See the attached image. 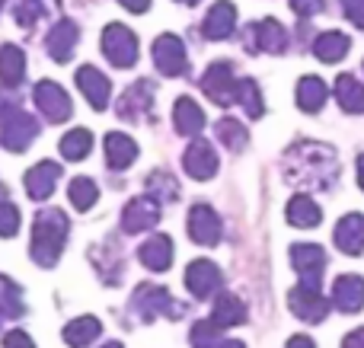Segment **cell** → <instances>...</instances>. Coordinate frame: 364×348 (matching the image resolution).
<instances>
[{
    "mask_svg": "<svg viewBox=\"0 0 364 348\" xmlns=\"http://www.w3.org/2000/svg\"><path fill=\"white\" fill-rule=\"evenodd\" d=\"M68 230L70 221L64 211L48 208V211H38L36 224H32V246L29 256L38 262L42 268H51L64 253V243H68Z\"/></svg>",
    "mask_w": 364,
    "mask_h": 348,
    "instance_id": "obj_1",
    "label": "cell"
},
{
    "mask_svg": "<svg viewBox=\"0 0 364 348\" xmlns=\"http://www.w3.org/2000/svg\"><path fill=\"white\" fill-rule=\"evenodd\" d=\"M102 55L115 64V67H132L138 61V36L122 23H109L102 29Z\"/></svg>",
    "mask_w": 364,
    "mask_h": 348,
    "instance_id": "obj_2",
    "label": "cell"
},
{
    "mask_svg": "<svg viewBox=\"0 0 364 348\" xmlns=\"http://www.w3.org/2000/svg\"><path fill=\"white\" fill-rule=\"evenodd\" d=\"M36 138H38V121H36V115L23 112V109H16L10 119L0 121V144L6 151L23 153Z\"/></svg>",
    "mask_w": 364,
    "mask_h": 348,
    "instance_id": "obj_3",
    "label": "cell"
},
{
    "mask_svg": "<svg viewBox=\"0 0 364 348\" xmlns=\"http://www.w3.org/2000/svg\"><path fill=\"white\" fill-rule=\"evenodd\" d=\"M32 99H36L38 112H42L48 121H55V125H58V121H68L70 112H74V106H70V96L64 93V89L58 87L55 80H38Z\"/></svg>",
    "mask_w": 364,
    "mask_h": 348,
    "instance_id": "obj_4",
    "label": "cell"
},
{
    "mask_svg": "<svg viewBox=\"0 0 364 348\" xmlns=\"http://www.w3.org/2000/svg\"><path fill=\"white\" fill-rule=\"evenodd\" d=\"M243 38H246V48L250 51H269V55H282L288 48V32L278 19H262L256 26H246L243 29Z\"/></svg>",
    "mask_w": 364,
    "mask_h": 348,
    "instance_id": "obj_5",
    "label": "cell"
},
{
    "mask_svg": "<svg viewBox=\"0 0 364 348\" xmlns=\"http://www.w3.org/2000/svg\"><path fill=\"white\" fill-rule=\"evenodd\" d=\"M80 42V29H77L74 19H58L48 29V38H45V51H48L51 61L68 64L74 58V48Z\"/></svg>",
    "mask_w": 364,
    "mask_h": 348,
    "instance_id": "obj_6",
    "label": "cell"
},
{
    "mask_svg": "<svg viewBox=\"0 0 364 348\" xmlns=\"http://www.w3.org/2000/svg\"><path fill=\"white\" fill-rule=\"evenodd\" d=\"M154 61L157 70L164 77H182L188 70V58H186V45L176 36H160L154 42Z\"/></svg>",
    "mask_w": 364,
    "mask_h": 348,
    "instance_id": "obj_7",
    "label": "cell"
},
{
    "mask_svg": "<svg viewBox=\"0 0 364 348\" xmlns=\"http://www.w3.org/2000/svg\"><path fill=\"white\" fill-rule=\"evenodd\" d=\"M291 259H294V268H297V275H301V285L320 291V275H323V266H326L323 249L310 246V243H301V246L291 249Z\"/></svg>",
    "mask_w": 364,
    "mask_h": 348,
    "instance_id": "obj_8",
    "label": "cell"
},
{
    "mask_svg": "<svg viewBox=\"0 0 364 348\" xmlns=\"http://www.w3.org/2000/svg\"><path fill=\"white\" fill-rule=\"evenodd\" d=\"M77 87H80V93L87 96V102L96 112H102L109 106V99H112V83H109V77L100 67H90L87 64V67L77 70Z\"/></svg>",
    "mask_w": 364,
    "mask_h": 348,
    "instance_id": "obj_9",
    "label": "cell"
},
{
    "mask_svg": "<svg viewBox=\"0 0 364 348\" xmlns=\"http://www.w3.org/2000/svg\"><path fill=\"white\" fill-rule=\"evenodd\" d=\"M201 87H205V93L211 96L218 106H230L233 96H237V80H233V67L227 61H218L208 67L205 80H201Z\"/></svg>",
    "mask_w": 364,
    "mask_h": 348,
    "instance_id": "obj_10",
    "label": "cell"
},
{
    "mask_svg": "<svg viewBox=\"0 0 364 348\" xmlns=\"http://www.w3.org/2000/svg\"><path fill=\"white\" fill-rule=\"evenodd\" d=\"M132 304L144 320H154V317H160V313H179L182 310L179 304H173V298L164 291V288H154V285H141Z\"/></svg>",
    "mask_w": 364,
    "mask_h": 348,
    "instance_id": "obj_11",
    "label": "cell"
},
{
    "mask_svg": "<svg viewBox=\"0 0 364 348\" xmlns=\"http://www.w3.org/2000/svg\"><path fill=\"white\" fill-rule=\"evenodd\" d=\"M154 106V83L151 80H138L125 89V96L119 99V119L138 121L144 112H151Z\"/></svg>",
    "mask_w": 364,
    "mask_h": 348,
    "instance_id": "obj_12",
    "label": "cell"
},
{
    "mask_svg": "<svg viewBox=\"0 0 364 348\" xmlns=\"http://www.w3.org/2000/svg\"><path fill=\"white\" fill-rule=\"evenodd\" d=\"M58 179H61V163L42 160V163H36L29 173H26V192H29V198L42 202V198H48L51 192H55Z\"/></svg>",
    "mask_w": 364,
    "mask_h": 348,
    "instance_id": "obj_13",
    "label": "cell"
},
{
    "mask_svg": "<svg viewBox=\"0 0 364 348\" xmlns=\"http://www.w3.org/2000/svg\"><path fill=\"white\" fill-rule=\"evenodd\" d=\"M160 221V208L154 198H134L128 202L125 214H122V227L125 234H141V230H151Z\"/></svg>",
    "mask_w": 364,
    "mask_h": 348,
    "instance_id": "obj_14",
    "label": "cell"
},
{
    "mask_svg": "<svg viewBox=\"0 0 364 348\" xmlns=\"http://www.w3.org/2000/svg\"><path fill=\"white\" fill-rule=\"evenodd\" d=\"M214 170H218V153H214V147L201 138L192 141L186 151V173L192 179H208V176H214Z\"/></svg>",
    "mask_w": 364,
    "mask_h": 348,
    "instance_id": "obj_15",
    "label": "cell"
},
{
    "mask_svg": "<svg viewBox=\"0 0 364 348\" xmlns=\"http://www.w3.org/2000/svg\"><path fill=\"white\" fill-rule=\"evenodd\" d=\"M188 234H192L195 243H205V246H214L220 236V221L214 217V211L208 205H198L188 214Z\"/></svg>",
    "mask_w": 364,
    "mask_h": 348,
    "instance_id": "obj_16",
    "label": "cell"
},
{
    "mask_svg": "<svg viewBox=\"0 0 364 348\" xmlns=\"http://www.w3.org/2000/svg\"><path fill=\"white\" fill-rule=\"evenodd\" d=\"M291 310H294L301 320H307V323H320V320L326 317L329 304L320 298V291L301 285L297 291H291Z\"/></svg>",
    "mask_w": 364,
    "mask_h": 348,
    "instance_id": "obj_17",
    "label": "cell"
},
{
    "mask_svg": "<svg viewBox=\"0 0 364 348\" xmlns=\"http://www.w3.org/2000/svg\"><path fill=\"white\" fill-rule=\"evenodd\" d=\"M186 285H188V291H192L195 298H208V294L220 285V272L214 268V262L198 259V262H192V266H188Z\"/></svg>",
    "mask_w": 364,
    "mask_h": 348,
    "instance_id": "obj_18",
    "label": "cell"
},
{
    "mask_svg": "<svg viewBox=\"0 0 364 348\" xmlns=\"http://www.w3.org/2000/svg\"><path fill=\"white\" fill-rule=\"evenodd\" d=\"M138 157V144L122 131H109L106 134V160L112 170H128Z\"/></svg>",
    "mask_w": 364,
    "mask_h": 348,
    "instance_id": "obj_19",
    "label": "cell"
},
{
    "mask_svg": "<svg viewBox=\"0 0 364 348\" xmlns=\"http://www.w3.org/2000/svg\"><path fill=\"white\" fill-rule=\"evenodd\" d=\"M233 26H237V10H233V4L220 0V4H214L211 13L205 16V36L214 38V42H220V38H227L233 32Z\"/></svg>",
    "mask_w": 364,
    "mask_h": 348,
    "instance_id": "obj_20",
    "label": "cell"
},
{
    "mask_svg": "<svg viewBox=\"0 0 364 348\" xmlns=\"http://www.w3.org/2000/svg\"><path fill=\"white\" fill-rule=\"evenodd\" d=\"M336 243H339L342 253L358 256L364 249V214H348L339 221L336 227Z\"/></svg>",
    "mask_w": 364,
    "mask_h": 348,
    "instance_id": "obj_21",
    "label": "cell"
},
{
    "mask_svg": "<svg viewBox=\"0 0 364 348\" xmlns=\"http://www.w3.org/2000/svg\"><path fill=\"white\" fill-rule=\"evenodd\" d=\"M173 121H176V131L186 134V138H195V134L205 128V112L198 109V102L182 96L176 99V109H173Z\"/></svg>",
    "mask_w": 364,
    "mask_h": 348,
    "instance_id": "obj_22",
    "label": "cell"
},
{
    "mask_svg": "<svg viewBox=\"0 0 364 348\" xmlns=\"http://www.w3.org/2000/svg\"><path fill=\"white\" fill-rule=\"evenodd\" d=\"M26 77V55L19 45H4L0 48V83L4 87H19Z\"/></svg>",
    "mask_w": 364,
    "mask_h": 348,
    "instance_id": "obj_23",
    "label": "cell"
},
{
    "mask_svg": "<svg viewBox=\"0 0 364 348\" xmlns=\"http://www.w3.org/2000/svg\"><path fill=\"white\" fill-rule=\"evenodd\" d=\"M138 256H141V262H144L147 268H154V272H166V268H170V262H173L170 236H151V240L138 249Z\"/></svg>",
    "mask_w": 364,
    "mask_h": 348,
    "instance_id": "obj_24",
    "label": "cell"
},
{
    "mask_svg": "<svg viewBox=\"0 0 364 348\" xmlns=\"http://www.w3.org/2000/svg\"><path fill=\"white\" fill-rule=\"evenodd\" d=\"M102 332V323L96 317H77L64 326V342L70 348H87L90 342H96Z\"/></svg>",
    "mask_w": 364,
    "mask_h": 348,
    "instance_id": "obj_25",
    "label": "cell"
},
{
    "mask_svg": "<svg viewBox=\"0 0 364 348\" xmlns=\"http://www.w3.org/2000/svg\"><path fill=\"white\" fill-rule=\"evenodd\" d=\"M336 304L346 313H355L364 307V281L358 275H346V278L336 281Z\"/></svg>",
    "mask_w": 364,
    "mask_h": 348,
    "instance_id": "obj_26",
    "label": "cell"
},
{
    "mask_svg": "<svg viewBox=\"0 0 364 348\" xmlns=\"http://www.w3.org/2000/svg\"><path fill=\"white\" fill-rule=\"evenodd\" d=\"M348 45L352 42H348L346 32H323V36L314 42V55L326 64H336L348 51Z\"/></svg>",
    "mask_w": 364,
    "mask_h": 348,
    "instance_id": "obj_27",
    "label": "cell"
},
{
    "mask_svg": "<svg viewBox=\"0 0 364 348\" xmlns=\"http://www.w3.org/2000/svg\"><path fill=\"white\" fill-rule=\"evenodd\" d=\"M336 96H339V106L346 109V112H352V115L364 112V87L352 74H342L339 80H336Z\"/></svg>",
    "mask_w": 364,
    "mask_h": 348,
    "instance_id": "obj_28",
    "label": "cell"
},
{
    "mask_svg": "<svg viewBox=\"0 0 364 348\" xmlns=\"http://www.w3.org/2000/svg\"><path fill=\"white\" fill-rule=\"evenodd\" d=\"M323 102H326V87H323L320 77H304L301 87H297V106L304 112H320Z\"/></svg>",
    "mask_w": 364,
    "mask_h": 348,
    "instance_id": "obj_29",
    "label": "cell"
},
{
    "mask_svg": "<svg viewBox=\"0 0 364 348\" xmlns=\"http://www.w3.org/2000/svg\"><path fill=\"white\" fill-rule=\"evenodd\" d=\"M48 13H55V0H16V23L23 29H32L38 19H45Z\"/></svg>",
    "mask_w": 364,
    "mask_h": 348,
    "instance_id": "obj_30",
    "label": "cell"
},
{
    "mask_svg": "<svg viewBox=\"0 0 364 348\" xmlns=\"http://www.w3.org/2000/svg\"><path fill=\"white\" fill-rule=\"evenodd\" d=\"M23 310L26 304L19 285H13L10 278H0V326H4V320H16Z\"/></svg>",
    "mask_w": 364,
    "mask_h": 348,
    "instance_id": "obj_31",
    "label": "cell"
},
{
    "mask_svg": "<svg viewBox=\"0 0 364 348\" xmlns=\"http://www.w3.org/2000/svg\"><path fill=\"white\" fill-rule=\"evenodd\" d=\"M90 151H93V134H90L87 128H74V131H68L61 138V157L83 160Z\"/></svg>",
    "mask_w": 364,
    "mask_h": 348,
    "instance_id": "obj_32",
    "label": "cell"
},
{
    "mask_svg": "<svg viewBox=\"0 0 364 348\" xmlns=\"http://www.w3.org/2000/svg\"><path fill=\"white\" fill-rule=\"evenodd\" d=\"M68 195H70V205H74L77 211H90L96 205V198H100V189H96L93 179L77 176V179H70Z\"/></svg>",
    "mask_w": 364,
    "mask_h": 348,
    "instance_id": "obj_33",
    "label": "cell"
},
{
    "mask_svg": "<svg viewBox=\"0 0 364 348\" xmlns=\"http://www.w3.org/2000/svg\"><path fill=\"white\" fill-rule=\"evenodd\" d=\"M288 221L294 224V227H314V224H320V208H316L307 195H297L294 202L288 205Z\"/></svg>",
    "mask_w": 364,
    "mask_h": 348,
    "instance_id": "obj_34",
    "label": "cell"
},
{
    "mask_svg": "<svg viewBox=\"0 0 364 348\" xmlns=\"http://www.w3.org/2000/svg\"><path fill=\"white\" fill-rule=\"evenodd\" d=\"M243 313H246V307L240 304V298H233V294H220L218 304H214V323L218 326L243 323Z\"/></svg>",
    "mask_w": 364,
    "mask_h": 348,
    "instance_id": "obj_35",
    "label": "cell"
},
{
    "mask_svg": "<svg viewBox=\"0 0 364 348\" xmlns=\"http://www.w3.org/2000/svg\"><path fill=\"white\" fill-rule=\"evenodd\" d=\"M147 192H151L154 202H173V198L179 195V185L170 173H154V176L147 179Z\"/></svg>",
    "mask_w": 364,
    "mask_h": 348,
    "instance_id": "obj_36",
    "label": "cell"
},
{
    "mask_svg": "<svg viewBox=\"0 0 364 348\" xmlns=\"http://www.w3.org/2000/svg\"><path fill=\"white\" fill-rule=\"evenodd\" d=\"M233 99L240 102V106L246 109V112L252 115V119H259L262 115V99H259V87L252 80H237V96Z\"/></svg>",
    "mask_w": 364,
    "mask_h": 348,
    "instance_id": "obj_37",
    "label": "cell"
},
{
    "mask_svg": "<svg viewBox=\"0 0 364 348\" xmlns=\"http://www.w3.org/2000/svg\"><path fill=\"white\" fill-rule=\"evenodd\" d=\"M214 131H218V138L224 141L227 147H233V151H240V147L246 144V131L240 128V121H233V119H220Z\"/></svg>",
    "mask_w": 364,
    "mask_h": 348,
    "instance_id": "obj_38",
    "label": "cell"
},
{
    "mask_svg": "<svg viewBox=\"0 0 364 348\" xmlns=\"http://www.w3.org/2000/svg\"><path fill=\"white\" fill-rule=\"evenodd\" d=\"M218 330H220V326L214 323V320H208V323H195L192 345L195 348H214V342H218Z\"/></svg>",
    "mask_w": 364,
    "mask_h": 348,
    "instance_id": "obj_39",
    "label": "cell"
},
{
    "mask_svg": "<svg viewBox=\"0 0 364 348\" xmlns=\"http://www.w3.org/2000/svg\"><path fill=\"white\" fill-rule=\"evenodd\" d=\"M19 230V211L16 205L0 202V236H16Z\"/></svg>",
    "mask_w": 364,
    "mask_h": 348,
    "instance_id": "obj_40",
    "label": "cell"
},
{
    "mask_svg": "<svg viewBox=\"0 0 364 348\" xmlns=\"http://www.w3.org/2000/svg\"><path fill=\"white\" fill-rule=\"evenodd\" d=\"M16 109H23V106H19V96L13 93V87H0V121L10 119Z\"/></svg>",
    "mask_w": 364,
    "mask_h": 348,
    "instance_id": "obj_41",
    "label": "cell"
},
{
    "mask_svg": "<svg viewBox=\"0 0 364 348\" xmlns=\"http://www.w3.org/2000/svg\"><path fill=\"white\" fill-rule=\"evenodd\" d=\"M342 10L358 29H364V0H342Z\"/></svg>",
    "mask_w": 364,
    "mask_h": 348,
    "instance_id": "obj_42",
    "label": "cell"
},
{
    "mask_svg": "<svg viewBox=\"0 0 364 348\" xmlns=\"http://www.w3.org/2000/svg\"><path fill=\"white\" fill-rule=\"evenodd\" d=\"M4 348H36V342H32L23 330H13L4 336Z\"/></svg>",
    "mask_w": 364,
    "mask_h": 348,
    "instance_id": "obj_43",
    "label": "cell"
},
{
    "mask_svg": "<svg viewBox=\"0 0 364 348\" xmlns=\"http://www.w3.org/2000/svg\"><path fill=\"white\" fill-rule=\"evenodd\" d=\"M291 6H294L301 16H314V13L323 10V0H291Z\"/></svg>",
    "mask_w": 364,
    "mask_h": 348,
    "instance_id": "obj_44",
    "label": "cell"
},
{
    "mask_svg": "<svg viewBox=\"0 0 364 348\" xmlns=\"http://www.w3.org/2000/svg\"><path fill=\"white\" fill-rule=\"evenodd\" d=\"M125 10H132V13H147V6H151V0H119Z\"/></svg>",
    "mask_w": 364,
    "mask_h": 348,
    "instance_id": "obj_45",
    "label": "cell"
},
{
    "mask_svg": "<svg viewBox=\"0 0 364 348\" xmlns=\"http://www.w3.org/2000/svg\"><path fill=\"white\" fill-rule=\"evenodd\" d=\"M342 348H364V330L352 332V336L346 339V345H342Z\"/></svg>",
    "mask_w": 364,
    "mask_h": 348,
    "instance_id": "obj_46",
    "label": "cell"
},
{
    "mask_svg": "<svg viewBox=\"0 0 364 348\" xmlns=\"http://www.w3.org/2000/svg\"><path fill=\"white\" fill-rule=\"evenodd\" d=\"M288 348H314V342H310L307 336H297V339H291Z\"/></svg>",
    "mask_w": 364,
    "mask_h": 348,
    "instance_id": "obj_47",
    "label": "cell"
},
{
    "mask_svg": "<svg viewBox=\"0 0 364 348\" xmlns=\"http://www.w3.org/2000/svg\"><path fill=\"white\" fill-rule=\"evenodd\" d=\"M358 179H361V185H364V157L358 160Z\"/></svg>",
    "mask_w": 364,
    "mask_h": 348,
    "instance_id": "obj_48",
    "label": "cell"
},
{
    "mask_svg": "<svg viewBox=\"0 0 364 348\" xmlns=\"http://www.w3.org/2000/svg\"><path fill=\"white\" fill-rule=\"evenodd\" d=\"M220 348H243V345H240V342H224Z\"/></svg>",
    "mask_w": 364,
    "mask_h": 348,
    "instance_id": "obj_49",
    "label": "cell"
},
{
    "mask_svg": "<svg viewBox=\"0 0 364 348\" xmlns=\"http://www.w3.org/2000/svg\"><path fill=\"white\" fill-rule=\"evenodd\" d=\"M102 348H125V345H122V342H106Z\"/></svg>",
    "mask_w": 364,
    "mask_h": 348,
    "instance_id": "obj_50",
    "label": "cell"
},
{
    "mask_svg": "<svg viewBox=\"0 0 364 348\" xmlns=\"http://www.w3.org/2000/svg\"><path fill=\"white\" fill-rule=\"evenodd\" d=\"M179 4H188V6H192V4H198V0H179Z\"/></svg>",
    "mask_w": 364,
    "mask_h": 348,
    "instance_id": "obj_51",
    "label": "cell"
},
{
    "mask_svg": "<svg viewBox=\"0 0 364 348\" xmlns=\"http://www.w3.org/2000/svg\"><path fill=\"white\" fill-rule=\"evenodd\" d=\"M0 198H4V183H0Z\"/></svg>",
    "mask_w": 364,
    "mask_h": 348,
    "instance_id": "obj_52",
    "label": "cell"
},
{
    "mask_svg": "<svg viewBox=\"0 0 364 348\" xmlns=\"http://www.w3.org/2000/svg\"><path fill=\"white\" fill-rule=\"evenodd\" d=\"M4 4H6V0H0V10H4Z\"/></svg>",
    "mask_w": 364,
    "mask_h": 348,
    "instance_id": "obj_53",
    "label": "cell"
}]
</instances>
